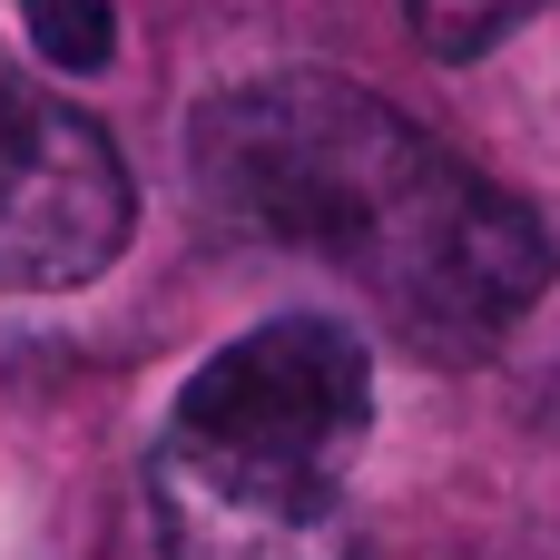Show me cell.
Wrapping results in <instances>:
<instances>
[{
  "label": "cell",
  "mask_w": 560,
  "mask_h": 560,
  "mask_svg": "<svg viewBox=\"0 0 560 560\" xmlns=\"http://www.w3.org/2000/svg\"><path fill=\"white\" fill-rule=\"evenodd\" d=\"M187 177L217 226L335 266L394 335L443 364L492 354L551 285V236L512 187L325 69L217 89L187 118Z\"/></svg>",
  "instance_id": "6da1fadb"
},
{
  "label": "cell",
  "mask_w": 560,
  "mask_h": 560,
  "mask_svg": "<svg viewBox=\"0 0 560 560\" xmlns=\"http://www.w3.org/2000/svg\"><path fill=\"white\" fill-rule=\"evenodd\" d=\"M374 423L364 335L335 315H276L217 345L148 463L167 560H354V453Z\"/></svg>",
  "instance_id": "7a4b0ae2"
},
{
  "label": "cell",
  "mask_w": 560,
  "mask_h": 560,
  "mask_svg": "<svg viewBox=\"0 0 560 560\" xmlns=\"http://www.w3.org/2000/svg\"><path fill=\"white\" fill-rule=\"evenodd\" d=\"M128 167L89 108H69L49 79L0 59V285L10 295H69L108 276L128 246Z\"/></svg>",
  "instance_id": "3957f363"
},
{
  "label": "cell",
  "mask_w": 560,
  "mask_h": 560,
  "mask_svg": "<svg viewBox=\"0 0 560 560\" xmlns=\"http://www.w3.org/2000/svg\"><path fill=\"white\" fill-rule=\"evenodd\" d=\"M20 30L59 79H89L118 59V0H20Z\"/></svg>",
  "instance_id": "277c9868"
}]
</instances>
